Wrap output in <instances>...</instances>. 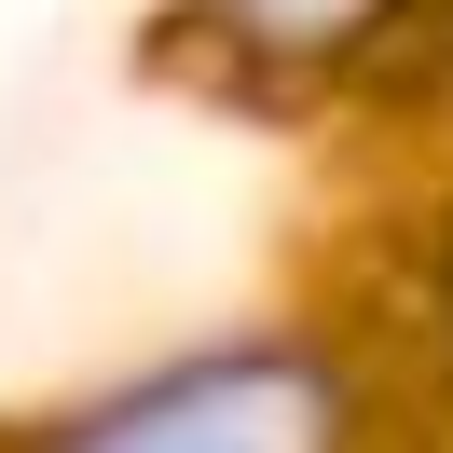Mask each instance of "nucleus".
I'll return each instance as SVG.
<instances>
[{
	"instance_id": "nucleus-2",
	"label": "nucleus",
	"mask_w": 453,
	"mask_h": 453,
	"mask_svg": "<svg viewBox=\"0 0 453 453\" xmlns=\"http://www.w3.org/2000/svg\"><path fill=\"white\" fill-rule=\"evenodd\" d=\"M398 14H412V0H206V28H220L234 56H261V69H343V56H371Z\"/></svg>"
},
{
	"instance_id": "nucleus-1",
	"label": "nucleus",
	"mask_w": 453,
	"mask_h": 453,
	"mask_svg": "<svg viewBox=\"0 0 453 453\" xmlns=\"http://www.w3.org/2000/svg\"><path fill=\"white\" fill-rule=\"evenodd\" d=\"M14 453H357V412H343V371L303 343H206L83 398Z\"/></svg>"
}]
</instances>
